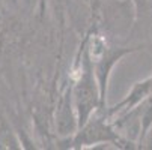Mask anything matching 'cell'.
I'll list each match as a JSON object with an SVG mask.
<instances>
[{
    "instance_id": "1",
    "label": "cell",
    "mask_w": 152,
    "mask_h": 150,
    "mask_svg": "<svg viewBox=\"0 0 152 150\" xmlns=\"http://www.w3.org/2000/svg\"><path fill=\"white\" fill-rule=\"evenodd\" d=\"M74 99H75V110H77V126L81 128L91 120L92 113L98 108H102L101 90L99 84L94 71V66L88 57V53H83L80 60L78 77L74 86Z\"/></svg>"
},
{
    "instance_id": "2",
    "label": "cell",
    "mask_w": 152,
    "mask_h": 150,
    "mask_svg": "<svg viewBox=\"0 0 152 150\" xmlns=\"http://www.w3.org/2000/svg\"><path fill=\"white\" fill-rule=\"evenodd\" d=\"M105 119H94L88 122L84 126L80 128V131L71 141V147H84V146H91L96 143H122L121 137L118 132L113 131V128L110 122H105Z\"/></svg>"
},
{
    "instance_id": "3",
    "label": "cell",
    "mask_w": 152,
    "mask_h": 150,
    "mask_svg": "<svg viewBox=\"0 0 152 150\" xmlns=\"http://www.w3.org/2000/svg\"><path fill=\"white\" fill-rule=\"evenodd\" d=\"M152 95V75L148 77L146 80L140 81V83H136L134 87L131 89L126 95V98H124L121 102H118L116 105H113L110 110L105 113L107 117H112L115 116L116 113H121V111H129L133 110L136 105H139L140 102H143L145 99H148L149 96Z\"/></svg>"
}]
</instances>
